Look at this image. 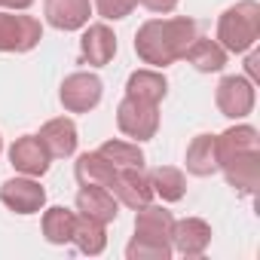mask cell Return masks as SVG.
I'll return each mask as SVG.
<instances>
[{
	"mask_svg": "<svg viewBox=\"0 0 260 260\" xmlns=\"http://www.w3.org/2000/svg\"><path fill=\"white\" fill-rule=\"evenodd\" d=\"M193 40H196V22L187 19V16L147 19L135 31V52L144 64L162 71V68L181 61Z\"/></svg>",
	"mask_w": 260,
	"mask_h": 260,
	"instance_id": "1",
	"label": "cell"
},
{
	"mask_svg": "<svg viewBox=\"0 0 260 260\" xmlns=\"http://www.w3.org/2000/svg\"><path fill=\"white\" fill-rule=\"evenodd\" d=\"M214 40L233 55L251 52L254 43L260 40V4L257 0H239L236 7L223 10L217 19V37Z\"/></svg>",
	"mask_w": 260,
	"mask_h": 260,
	"instance_id": "2",
	"label": "cell"
},
{
	"mask_svg": "<svg viewBox=\"0 0 260 260\" xmlns=\"http://www.w3.org/2000/svg\"><path fill=\"white\" fill-rule=\"evenodd\" d=\"M116 125H119V132L125 138H135L138 144L150 141L159 132V104H150V101L125 95L116 104Z\"/></svg>",
	"mask_w": 260,
	"mask_h": 260,
	"instance_id": "3",
	"label": "cell"
},
{
	"mask_svg": "<svg viewBox=\"0 0 260 260\" xmlns=\"http://www.w3.org/2000/svg\"><path fill=\"white\" fill-rule=\"evenodd\" d=\"M43 40V25L19 10H0V52H31Z\"/></svg>",
	"mask_w": 260,
	"mask_h": 260,
	"instance_id": "4",
	"label": "cell"
},
{
	"mask_svg": "<svg viewBox=\"0 0 260 260\" xmlns=\"http://www.w3.org/2000/svg\"><path fill=\"white\" fill-rule=\"evenodd\" d=\"M104 95V83L98 80V74L89 71H77L71 77H64L61 89H58V101L68 113H89L101 104Z\"/></svg>",
	"mask_w": 260,
	"mask_h": 260,
	"instance_id": "5",
	"label": "cell"
},
{
	"mask_svg": "<svg viewBox=\"0 0 260 260\" xmlns=\"http://www.w3.org/2000/svg\"><path fill=\"white\" fill-rule=\"evenodd\" d=\"M254 101H257L254 83L248 77H242V74L223 77L217 83V89H214V104L226 119H245L254 110Z\"/></svg>",
	"mask_w": 260,
	"mask_h": 260,
	"instance_id": "6",
	"label": "cell"
},
{
	"mask_svg": "<svg viewBox=\"0 0 260 260\" xmlns=\"http://www.w3.org/2000/svg\"><path fill=\"white\" fill-rule=\"evenodd\" d=\"M0 202L16 214H37L46 205V190L40 187L37 178H28V175L10 178L0 187Z\"/></svg>",
	"mask_w": 260,
	"mask_h": 260,
	"instance_id": "7",
	"label": "cell"
},
{
	"mask_svg": "<svg viewBox=\"0 0 260 260\" xmlns=\"http://www.w3.org/2000/svg\"><path fill=\"white\" fill-rule=\"evenodd\" d=\"M110 193L119 199V205H128L135 211L153 202V187H150V175L144 172V166L141 169H116Z\"/></svg>",
	"mask_w": 260,
	"mask_h": 260,
	"instance_id": "8",
	"label": "cell"
},
{
	"mask_svg": "<svg viewBox=\"0 0 260 260\" xmlns=\"http://www.w3.org/2000/svg\"><path fill=\"white\" fill-rule=\"evenodd\" d=\"M10 162H13V169H16L19 175L43 178V175L49 172L52 156H49V150L43 147V141H40L37 135H22V138H16L13 147H10Z\"/></svg>",
	"mask_w": 260,
	"mask_h": 260,
	"instance_id": "9",
	"label": "cell"
},
{
	"mask_svg": "<svg viewBox=\"0 0 260 260\" xmlns=\"http://www.w3.org/2000/svg\"><path fill=\"white\" fill-rule=\"evenodd\" d=\"M113 55H116V34L110 31V25L104 22L86 25L80 37V58L92 68H104L113 61Z\"/></svg>",
	"mask_w": 260,
	"mask_h": 260,
	"instance_id": "10",
	"label": "cell"
},
{
	"mask_svg": "<svg viewBox=\"0 0 260 260\" xmlns=\"http://www.w3.org/2000/svg\"><path fill=\"white\" fill-rule=\"evenodd\" d=\"M211 245V223L202 217H184L172 226V251L184 257H199Z\"/></svg>",
	"mask_w": 260,
	"mask_h": 260,
	"instance_id": "11",
	"label": "cell"
},
{
	"mask_svg": "<svg viewBox=\"0 0 260 260\" xmlns=\"http://www.w3.org/2000/svg\"><path fill=\"white\" fill-rule=\"evenodd\" d=\"M37 138L43 141V147L49 150L52 159H68V156H74V153H77V144H80V138H77V122H74L71 116H55V119L43 122Z\"/></svg>",
	"mask_w": 260,
	"mask_h": 260,
	"instance_id": "12",
	"label": "cell"
},
{
	"mask_svg": "<svg viewBox=\"0 0 260 260\" xmlns=\"http://www.w3.org/2000/svg\"><path fill=\"white\" fill-rule=\"evenodd\" d=\"M43 16L55 31H80L89 25L92 0H43Z\"/></svg>",
	"mask_w": 260,
	"mask_h": 260,
	"instance_id": "13",
	"label": "cell"
},
{
	"mask_svg": "<svg viewBox=\"0 0 260 260\" xmlns=\"http://www.w3.org/2000/svg\"><path fill=\"white\" fill-rule=\"evenodd\" d=\"M220 172H223L226 184H230L239 196H254V193H257V184H260V150L233 156L230 162L220 166Z\"/></svg>",
	"mask_w": 260,
	"mask_h": 260,
	"instance_id": "14",
	"label": "cell"
},
{
	"mask_svg": "<svg viewBox=\"0 0 260 260\" xmlns=\"http://www.w3.org/2000/svg\"><path fill=\"white\" fill-rule=\"evenodd\" d=\"M214 150H217V166H223V162H230L233 156L260 150V135H257L254 125L239 122V125H230L226 132L214 135Z\"/></svg>",
	"mask_w": 260,
	"mask_h": 260,
	"instance_id": "15",
	"label": "cell"
},
{
	"mask_svg": "<svg viewBox=\"0 0 260 260\" xmlns=\"http://www.w3.org/2000/svg\"><path fill=\"white\" fill-rule=\"evenodd\" d=\"M77 211L86 214V217H92V220H101V223L107 226V223H113L116 214H119V199H116L107 187H92V184H86V187H80V193H77Z\"/></svg>",
	"mask_w": 260,
	"mask_h": 260,
	"instance_id": "16",
	"label": "cell"
},
{
	"mask_svg": "<svg viewBox=\"0 0 260 260\" xmlns=\"http://www.w3.org/2000/svg\"><path fill=\"white\" fill-rule=\"evenodd\" d=\"M166 92H169V80L156 68L132 71V74H128V80H125V95L141 98V101H150V104H159L166 98Z\"/></svg>",
	"mask_w": 260,
	"mask_h": 260,
	"instance_id": "17",
	"label": "cell"
},
{
	"mask_svg": "<svg viewBox=\"0 0 260 260\" xmlns=\"http://www.w3.org/2000/svg\"><path fill=\"white\" fill-rule=\"evenodd\" d=\"M74 178H77V184L80 187H86V184H92V187H113V178H116V169L98 153V150H92V153H80L77 156V162H74Z\"/></svg>",
	"mask_w": 260,
	"mask_h": 260,
	"instance_id": "18",
	"label": "cell"
},
{
	"mask_svg": "<svg viewBox=\"0 0 260 260\" xmlns=\"http://www.w3.org/2000/svg\"><path fill=\"white\" fill-rule=\"evenodd\" d=\"M172 226H175V214L162 205H144L135 214V236L156 239V242H172Z\"/></svg>",
	"mask_w": 260,
	"mask_h": 260,
	"instance_id": "19",
	"label": "cell"
},
{
	"mask_svg": "<svg viewBox=\"0 0 260 260\" xmlns=\"http://www.w3.org/2000/svg\"><path fill=\"white\" fill-rule=\"evenodd\" d=\"M184 58H187L199 74H217V71H223V64H226V49H223L217 40L196 34V40L190 43V49L184 52Z\"/></svg>",
	"mask_w": 260,
	"mask_h": 260,
	"instance_id": "20",
	"label": "cell"
},
{
	"mask_svg": "<svg viewBox=\"0 0 260 260\" xmlns=\"http://www.w3.org/2000/svg\"><path fill=\"white\" fill-rule=\"evenodd\" d=\"M187 172L196 178H211L220 172L217 166V150H214V135H196L187 147Z\"/></svg>",
	"mask_w": 260,
	"mask_h": 260,
	"instance_id": "21",
	"label": "cell"
},
{
	"mask_svg": "<svg viewBox=\"0 0 260 260\" xmlns=\"http://www.w3.org/2000/svg\"><path fill=\"white\" fill-rule=\"evenodd\" d=\"M71 242L77 245V251H80V254L98 257V254L107 248V233H104V223H101V220H92V217H86V214H77Z\"/></svg>",
	"mask_w": 260,
	"mask_h": 260,
	"instance_id": "22",
	"label": "cell"
},
{
	"mask_svg": "<svg viewBox=\"0 0 260 260\" xmlns=\"http://www.w3.org/2000/svg\"><path fill=\"white\" fill-rule=\"evenodd\" d=\"M74 220H77V211L64 208V205H52L43 211V220H40V230H43V239L49 245H68L71 236H74Z\"/></svg>",
	"mask_w": 260,
	"mask_h": 260,
	"instance_id": "23",
	"label": "cell"
},
{
	"mask_svg": "<svg viewBox=\"0 0 260 260\" xmlns=\"http://www.w3.org/2000/svg\"><path fill=\"white\" fill-rule=\"evenodd\" d=\"M150 187H153V196H159L162 202H181L187 193V178L175 166H156L150 172Z\"/></svg>",
	"mask_w": 260,
	"mask_h": 260,
	"instance_id": "24",
	"label": "cell"
},
{
	"mask_svg": "<svg viewBox=\"0 0 260 260\" xmlns=\"http://www.w3.org/2000/svg\"><path fill=\"white\" fill-rule=\"evenodd\" d=\"M98 153L113 166V169H141L147 159H144V150L138 147V141H119V138H110L98 147Z\"/></svg>",
	"mask_w": 260,
	"mask_h": 260,
	"instance_id": "25",
	"label": "cell"
},
{
	"mask_svg": "<svg viewBox=\"0 0 260 260\" xmlns=\"http://www.w3.org/2000/svg\"><path fill=\"white\" fill-rule=\"evenodd\" d=\"M128 260H169L172 257V242H156L144 236H132V242L125 245Z\"/></svg>",
	"mask_w": 260,
	"mask_h": 260,
	"instance_id": "26",
	"label": "cell"
},
{
	"mask_svg": "<svg viewBox=\"0 0 260 260\" xmlns=\"http://www.w3.org/2000/svg\"><path fill=\"white\" fill-rule=\"evenodd\" d=\"M135 7H138V0H95V10L104 22H119L125 16H132Z\"/></svg>",
	"mask_w": 260,
	"mask_h": 260,
	"instance_id": "27",
	"label": "cell"
},
{
	"mask_svg": "<svg viewBox=\"0 0 260 260\" xmlns=\"http://www.w3.org/2000/svg\"><path fill=\"white\" fill-rule=\"evenodd\" d=\"M138 4L144 7V10H150V13H172L175 7H178V0H138Z\"/></svg>",
	"mask_w": 260,
	"mask_h": 260,
	"instance_id": "28",
	"label": "cell"
},
{
	"mask_svg": "<svg viewBox=\"0 0 260 260\" xmlns=\"http://www.w3.org/2000/svg\"><path fill=\"white\" fill-rule=\"evenodd\" d=\"M31 4H34V0H0V10H19V13H25Z\"/></svg>",
	"mask_w": 260,
	"mask_h": 260,
	"instance_id": "29",
	"label": "cell"
},
{
	"mask_svg": "<svg viewBox=\"0 0 260 260\" xmlns=\"http://www.w3.org/2000/svg\"><path fill=\"white\" fill-rule=\"evenodd\" d=\"M257 64H260V55L251 52L248 61H245V71H248V80H251V83H257Z\"/></svg>",
	"mask_w": 260,
	"mask_h": 260,
	"instance_id": "30",
	"label": "cell"
},
{
	"mask_svg": "<svg viewBox=\"0 0 260 260\" xmlns=\"http://www.w3.org/2000/svg\"><path fill=\"white\" fill-rule=\"evenodd\" d=\"M0 153H4V138H0Z\"/></svg>",
	"mask_w": 260,
	"mask_h": 260,
	"instance_id": "31",
	"label": "cell"
}]
</instances>
